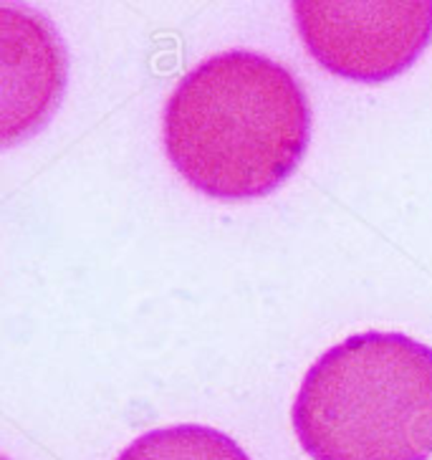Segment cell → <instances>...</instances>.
<instances>
[{"mask_svg":"<svg viewBox=\"0 0 432 460\" xmlns=\"http://www.w3.org/2000/svg\"><path fill=\"white\" fill-rule=\"evenodd\" d=\"M117 460H251V456L217 428L182 422L139 435Z\"/></svg>","mask_w":432,"mask_h":460,"instance_id":"5b68a950","label":"cell"},{"mask_svg":"<svg viewBox=\"0 0 432 460\" xmlns=\"http://www.w3.org/2000/svg\"><path fill=\"white\" fill-rule=\"evenodd\" d=\"M3 43V145L33 137L64 99L66 46L56 26L28 5H0Z\"/></svg>","mask_w":432,"mask_h":460,"instance_id":"277c9868","label":"cell"},{"mask_svg":"<svg viewBox=\"0 0 432 460\" xmlns=\"http://www.w3.org/2000/svg\"><path fill=\"white\" fill-rule=\"evenodd\" d=\"M311 460H430L432 347L402 332H362L329 347L291 407Z\"/></svg>","mask_w":432,"mask_h":460,"instance_id":"7a4b0ae2","label":"cell"},{"mask_svg":"<svg viewBox=\"0 0 432 460\" xmlns=\"http://www.w3.org/2000/svg\"><path fill=\"white\" fill-rule=\"evenodd\" d=\"M311 107L288 68L248 49L207 56L177 82L163 111L170 164L216 200H256L296 172Z\"/></svg>","mask_w":432,"mask_h":460,"instance_id":"6da1fadb","label":"cell"},{"mask_svg":"<svg viewBox=\"0 0 432 460\" xmlns=\"http://www.w3.org/2000/svg\"><path fill=\"white\" fill-rule=\"evenodd\" d=\"M294 23L311 58L339 79L382 84L432 41V0H296Z\"/></svg>","mask_w":432,"mask_h":460,"instance_id":"3957f363","label":"cell"}]
</instances>
